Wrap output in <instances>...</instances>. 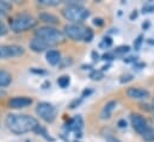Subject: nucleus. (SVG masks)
Returning <instances> with one entry per match:
<instances>
[{"label": "nucleus", "instance_id": "f257e3e1", "mask_svg": "<svg viewBox=\"0 0 154 142\" xmlns=\"http://www.w3.org/2000/svg\"><path fill=\"white\" fill-rule=\"evenodd\" d=\"M6 125L11 130V133L16 135H22L37 130V128L39 127L38 121L35 117L17 113H11L6 117Z\"/></svg>", "mask_w": 154, "mask_h": 142}, {"label": "nucleus", "instance_id": "f03ea898", "mask_svg": "<svg viewBox=\"0 0 154 142\" xmlns=\"http://www.w3.org/2000/svg\"><path fill=\"white\" fill-rule=\"evenodd\" d=\"M37 24V19L28 13H22L14 16L10 20V28L13 32H24L32 28H35Z\"/></svg>", "mask_w": 154, "mask_h": 142}, {"label": "nucleus", "instance_id": "7ed1b4c3", "mask_svg": "<svg viewBox=\"0 0 154 142\" xmlns=\"http://www.w3.org/2000/svg\"><path fill=\"white\" fill-rule=\"evenodd\" d=\"M65 35L73 41L91 42L93 38V31L81 24H69L65 28Z\"/></svg>", "mask_w": 154, "mask_h": 142}, {"label": "nucleus", "instance_id": "20e7f679", "mask_svg": "<svg viewBox=\"0 0 154 142\" xmlns=\"http://www.w3.org/2000/svg\"><path fill=\"white\" fill-rule=\"evenodd\" d=\"M62 14L67 20H71L74 24H79V23L84 22L86 18H88L90 12L86 7L79 5L77 2H72L67 7L63 8Z\"/></svg>", "mask_w": 154, "mask_h": 142}, {"label": "nucleus", "instance_id": "39448f33", "mask_svg": "<svg viewBox=\"0 0 154 142\" xmlns=\"http://www.w3.org/2000/svg\"><path fill=\"white\" fill-rule=\"evenodd\" d=\"M35 36L49 42L53 45H56V44L63 42V39H65V36L60 30H57L55 28H50V26L39 28L38 30H36Z\"/></svg>", "mask_w": 154, "mask_h": 142}, {"label": "nucleus", "instance_id": "423d86ee", "mask_svg": "<svg viewBox=\"0 0 154 142\" xmlns=\"http://www.w3.org/2000/svg\"><path fill=\"white\" fill-rule=\"evenodd\" d=\"M36 113L44 122L51 123V122L55 121V118L57 116V110H56V107L54 106V105H51L50 103L42 102V103H38L37 106H36Z\"/></svg>", "mask_w": 154, "mask_h": 142}, {"label": "nucleus", "instance_id": "0eeeda50", "mask_svg": "<svg viewBox=\"0 0 154 142\" xmlns=\"http://www.w3.org/2000/svg\"><path fill=\"white\" fill-rule=\"evenodd\" d=\"M24 54V48L20 45L11 44V45H0V60L18 57Z\"/></svg>", "mask_w": 154, "mask_h": 142}, {"label": "nucleus", "instance_id": "6e6552de", "mask_svg": "<svg viewBox=\"0 0 154 142\" xmlns=\"http://www.w3.org/2000/svg\"><path fill=\"white\" fill-rule=\"evenodd\" d=\"M130 121H131V125H133L134 130L136 133H139L140 135H143L151 128L148 122H147V119L143 116L139 115V113H131Z\"/></svg>", "mask_w": 154, "mask_h": 142}, {"label": "nucleus", "instance_id": "1a4fd4ad", "mask_svg": "<svg viewBox=\"0 0 154 142\" xmlns=\"http://www.w3.org/2000/svg\"><path fill=\"white\" fill-rule=\"evenodd\" d=\"M51 47H54V45L50 44L49 42L39 38V37H36V36L30 42V49L32 51H35V53H42V51H44V50H47V49H49Z\"/></svg>", "mask_w": 154, "mask_h": 142}, {"label": "nucleus", "instance_id": "9d476101", "mask_svg": "<svg viewBox=\"0 0 154 142\" xmlns=\"http://www.w3.org/2000/svg\"><path fill=\"white\" fill-rule=\"evenodd\" d=\"M31 104H32V99L29 97H16L8 102V105L12 109H24L30 106Z\"/></svg>", "mask_w": 154, "mask_h": 142}, {"label": "nucleus", "instance_id": "9b49d317", "mask_svg": "<svg viewBox=\"0 0 154 142\" xmlns=\"http://www.w3.org/2000/svg\"><path fill=\"white\" fill-rule=\"evenodd\" d=\"M84 127V119L81 116H74L72 119H69L66 124V129L69 131H75V133H80V130Z\"/></svg>", "mask_w": 154, "mask_h": 142}, {"label": "nucleus", "instance_id": "f8f14e48", "mask_svg": "<svg viewBox=\"0 0 154 142\" xmlns=\"http://www.w3.org/2000/svg\"><path fill=\"white\" fill-rule=\"evenodd\" d=\"M128 97L133 98V99H146L149 97V92L145 88H140V87H130L127 91Z\"/></svg>", "mask_w": 154, "mask_h": 142}, {"label": "nucleus", "instance_id": "ddd939ff", "mask_svg": "<svg viewBox=\"0 0 154 142\" xmlns=\"http://www.w3.org/2000/svg\"><path fill=\"white\" fill-rule=\"evenodd\" d=\"M45 59H47V62L49 65L55 66V65H57L61 61V54L57 50H49L45 54Z\"/></svg>", "mask_w": 154, "mask_h": 142}, {"label": "nucleus", "instance_id": "4468645a", "mask_svg": "<svg viewBox=\"0 0 154 142\" xmlns=\"http://www.w3.org/2000/svg\"><path fill=\"white\" fill-rule=\"evenodd\" d=\"M116 105H117V103L114 102V100H112V102H109L105 106L103 107V110H102V113H100L102 118H103V119H108V118H110L112 111L115 110Z\"/></svg>", "mask_w": 154, "mask_h": 142}, {"label": "nucleus", "instance_id": "2eb2a0df", "mask_svg": "<svg viewBox=\"0 0 154 142\" xmlns=\"http://www.w3.org/2000/svg\"><path fill=\"white\" fill-rule=\"evenodd\" d=\"M12 81V76L8 72L0 69V87H6L11 84Z\"/></svg>", "mask_w": 154, "mask_h": 142}, {"label": "nucleus", "instance_id": "dca6fc26", "mask_svg": "<svg viewBox=\"0 0 154 142\" xmlns=\"http://www.w3.org/2000/svg\"><path fill=\"white\" fill-rule=\"evenodd\" d=\"M39 20H42L44 23H48V24H57L59 23V18L54 14H50V13H41L39 14Z\"/></svg>", "mask_w": 154, "mask_h": 142}, {"label": "nucleus", "instance_id": "f3484780", "mask_svg": "<svg viewBox=\"0 0 154 142\" xmlns=\"http://www.w3.org/2000/svg\"><path fill=\"white\" fill-rule=\"evenodd\" d=\"M57 84H59L60 87L66 88V87H68V85L71 84V79H69L68 75H62V76H60V78L57 79Z\"/></svg>", "mask_w": 154, "mask_h": 142}, {"label": "nucleus", "instance_id": "a211bd4d", "mask_svg": "<svg viewBox=\"0 0 154 142\" xmlns=\"http://www.w3.org/2000/svg\"><path fill=\"white\" fill-rule=\"evenodd\" d=\"M142 137H143V140L147 142H154V128H149L143 135H142Z\"/></svg>", "mask_w": 154, "mask_h": 142}, {"label": "nucleus", "instance_id": "6ab92c4d", "mask_svg": "<svg viewBox=\"0 0 154 142\" xmlns=\"http://www.w3.org/2000/svg\"><path fill=\"white\" fill-rule=\"evenodd\" d=\"M112 45V39L110 37H104L103 41L99 43V48L102 49H106V48H110Z\"/></svg>", "mask_w": 154, "mask_h": 142}, {"label": "nucleus", "instance_id": "aec40b11", "mask_svg": "<svg viewBox=\"0 0 154 142\" xmlns=\"http://www.w3.org/2000/svg\"><path fill=\"white\" fill-rule=\"evenodd\" d=\"M38 2L41 5H44V6H56L60 4L59 0H39Z\"/></svg>", "mask_w": 154, "mask_h": 142}, {"label": "nucleus", "instance_id": "412c9836", "mask_svg": "<svg viewBox=\"0 0 154 142\" xmlns=\"http://www.w3.org/2000/svg\"><path fill=\"white\" fill-rule=\"evenodd\" d=\"M130 50L129 45H122V47H118L115 49V53L116 54H124V53H128Z\"/></svg>", "mask_w": 154, "mask_h": 142}, {"label": "nucleus", "instance_id": "4be33fe9", "mask_svg": "<svg viewBox=\"0 0 154 142\" xmlns=\"http://www.w3.org/2000/svg\"><path fill=\"white\" fill-rule=\"evenodd\" d=\"M10 8H11V4L10 2H7V1H0V11L7 12Z\"/></svg>", "mask_w": 154, "mask_h": 142}, {"label": "nucleus", "instance_id": "5701e85b", "mask_svg": "<svg viewBox=\"0 0 154 142\" xmlns=\"http://www.w3.org/2000/svg\"><path fill=\"white\" fill-rule=\"evenodd\" d=\"M91 79L92 80H100L103 78V73L100 71H94L93 73H91Z\"/></svg>", "mask_w": 154, "mask_h": 142}, {"label": "nucleus", "instance_id": "b1692460", "mask_svg": "<svg viewBox=\"0 0 154 142\" xmlns=\"http://www.w3.org/2000/svg\"><path fill=\"white\" fill-rule=\"evenodd\" d=\"M142 42H143V37L140 35L136 39H135V42H134V48L136 49V50H139L140 48H141V44H142Z\"/></svg>", "mask_w": 154, "mask_h": 142}, {"label": "nucleus", "instance_id": "393cba45", "mask_svg": "<svg viewBox=\"0 0 154 142\" xmlns=\"http://www.w3.org/2000/svg\"><path fill=\"white\" fill-rule=\"evenodd\" d=\"M131 80H133V75H131V74H125V75H122V76H121V79H119V81H121L122 84L128 82V81H131Z\"/></svg>", "mask_w": 154, "mask_h": 142}, {"label": "nucleus", "instance_id": "a878e982", "mask_svg": "<svg viewBox=\"0 0 154 142\" xmlns=\"http://www.w3.org/2000/svg\"><path fill=\"white\" fill-rule=\"evenodd\" d=\"M7 34V28H6V25L2 23V22H0V36H4Z\"/></svg>", "mask_w": 154, "mask_h": 142}, {"label": "nucleus", "instance_id": "bb28decb", "mask_svg": "<svg viewBox=\"0 0 154 142\" xmlns=\"http://www.w3.org/2000/svg\"><path fill=\"white\" fill-rule=\"evenodd\" d=\"M154 11V5H146L143 6V13H149Z\"/></svg>", "mask_w": 154, "mask_h": 142}, {"label": "nucleus", "instance_id": "cd10ccee", "mask_svg": "<svg viewBox=\"0 0 154 142\" xmlns=\"http://www.w3.org/2000/svg\"><path fill=\"white\" fill-rule=\"evenodd\" d=\"M103 23H104V22H103V19H100V18H96V19L93 20V24L97 25V26H102Z\"/></svg>", "mask_w": 154, "mask_h": 142}, {"label": "nucleus", "instance_id": "c85d7f7f", "mask_svg": "<svg viewBox=\"0 0 154 142\" xmlns=\"http://www.w3.org/2000/svg\"><path fill=\"white\" fill-rule=\"evenodd\" d=\"M136 61V57H134V56H130V57H127V59H124V62H135Z\"/></svg>", "mask_w": 154, "mask_h": 142}, {"label": "nucleus", "instance_id": "c756f323", "mask_svg": "<svg viewBox=\"0 0 154 142\" xmlns=\"http://www.w3.org/2000/svg\"><path fill=\"white\" fill-rule=\"evenodd\" d=\"M118 127H119V128H124V127H127V122H125L124 119L118 121Z\"/></svg>", "mask_w": 154, "mask_h": 142}, {"label": "nucleus", "instance_id": "7c9ffc66", "mask_svg": "<svg viewBox=\"0 0 154 142\" xmlns=\"http://www.w3.org/2000/svg\"><path fill=\"white\" fill-rule=\"evenodd\" d=\"M103 59H104V60H112V59H114V54H105V55L103 56Z\"/></svg>", "mask_w": 154, "mask_h": 142}, {"label": "nucleus", "instance_id": "2f4dec72", "mask_svg": "<svg viewBox=\"0 0 154 142\" xmlns=\"http://www.w3.org/2000/svg\"><path fill=\"white\" fill-rule=\"evenodd\" d=\"M106 142H121V141H118L117 139H115V137H112V136H109V137L106 139Z\"/></svg>", "mask_w": 154, "mask_h": 142}, {"label": "nucleus", "instance_id": "473e14b6", "mask_svg": "<svg viewBox=\"0 0 154 142\" xmlns=\"http://www.w3.org/2000/svg\"><path fill=\"white\" fill-rule=\"evenodd\" d=\"M92 56H93V60H98V57H99V55H98L96 51L92 53Z\"/></svg>", "mask_w": 154, "mask_h": 142}, {"label": "nucleus", "instance_id": "72a5a7b5", "mask_svg": "<svg viewBox=\"0 0 154 142\" xmlns=\"http://www.w3.org/2000/svg\"><path fill=\"white\" fill-rule=\"evenodd\" d=\"M4 17H6V12L0 11V22H1V18H4Z\"/></svg>", "mask_w": 154, "mask_h": 142}, {"label": "nucleus", "instance_id": "f704fd0d", "mask_svg": "<svg viewBox=\"0 0 154 142\" xmlns=\"http://www.w3.org/2000/svg\"><path fill=\"white\" fill-rule=\"evenodd\" d=\"M134 17H135V18H136V17H137V13H136V12H133V14H131V16H130V18H131V19H133V18H134Z\"/></svg>", "mask_w": 154, "mask_h": 142}, {"label": "nucleus", "instance_id": "c9c22d12", "mask_svg": "<svg viewBox=\"0 0 154 142\" xmlns=\"http://www.w3.org/2000/svg\"><path fill=\"white\" fill-rule=\"evenodd\" d=\"M4 94H5V92H4V91L0 88V97H1V96H4Z\"/></svg>", "mask_w": 154, "mask_h": 142}, {"label": "nucleus", "instance_id": "e433bc0d", "mask_svg": "<svg viewBox=\"0 0 154 142\" xmlns=\"http://www.w3.org/2000/svg\"><path fill=\"white\" fill-rule=\"evenodd\" d=\"M152 110H153V113H154V102H153V106H152Z\"/></svg>", "mask_w": 154, "mask_h": 142}]
</instances>
